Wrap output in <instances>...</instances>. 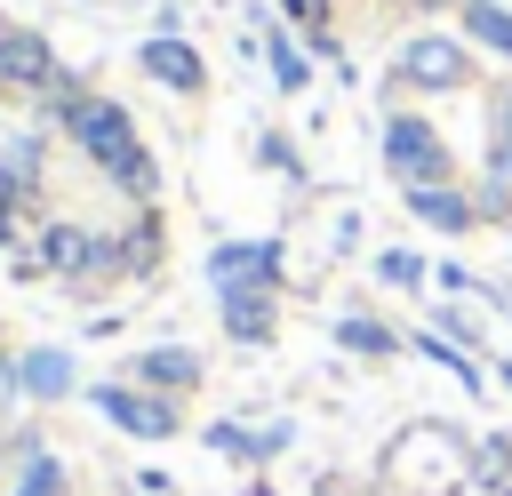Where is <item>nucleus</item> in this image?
<instances>
[{
	"label": "nucleus",
	"mask_w": 512,
	"mask_h": 496,
	"mask_svg": "<svg viewBox=\"0 0 512 496\" xmlns=\"http://www.w3.org/2000/svg\"><path fill=\"white\" fill-rule=\"evenodd\" d=\"M64 128L80 136V152L128 192V200H152L160 192V160L144 152V136H136V120L112 104V96H72V112H64Z\"/></svg>",
	"instance_id": "1"
},
{
	"label": "nucleus",
	"mask_w": 512,
	"mask_h": 496,
	"mask_svg": "<svg viewBox=\"0 0 512 496\" xmlns=\"http://www.w3.org/2000/svg\"><path fill=\"white\" fill-rule=\"evenodd\" d=\"M88 400H96V416L104 424H120L128 440H176L184 432V400H160V392H144V384H88Z\"/></svg>",
	"instance_id": "2"
},
{
	"label": "nucleus",
	"mask_w": 512,
	"mask_h": 496,
	"mask_svg": "<svg viewBox=\"0 0 512 496\" xmlns=\"http://www.w3.org/2000/svg\"><path fill=\"white\" fill-rule=\"evenodd\" d=\"M384 168L400 176V192L448 184V144H440V128L416 120V112H392V120H384Z\"/></svg>",
	"instance_id": "3"
},
{
	"label": "nucleus",
	"mask_w": 512,
	"mask_h": 496,
	"mask_svg": "<svg viewBox=\"0 0 512 496\" xmlns=\"http://www.w3.org/2000/svg\"><path fill=\"white\" fill-rule=\"evenodd\" d=\"M32 264H40V280H96L104 264H120V248H112L104 232H88V224L56 216V224L32 240Z\"/></svg>",
	"instance_id": "4"
},
{
	"label": "nucleus",
	"mask_w": 512,
	"mask_h": 496,
	"mask_svg": "<svg viewBox=\"0 0 512 496\" xmlns=\"http://www.w3.org/2000/svg\"><path fill=\"white\" fill-rule=\"evenodd\" d=\"M400 80H408V88H432V96H456V88L472 80V56H464L448 32H416V40L400 48Z\"/></svg>",
	"instance_id": "5"
},
{
	"label": "nucleus",
	"mask_w": 512,
	"mask_h": 496,
	"mask_svg": "<svg viewBox=\"0 0 512 496\" xmlns=\"http://www.w3.org/2000/svg\"><path fill=\"white\" fill-rule=\"evenodd\" d=\"M208 288H280V240H216Z\"/></svg>",
	"instance_id": "6"
},
{
	"label": "nucleus",
	"mask_w": 512,
	"mask_h": 496,
	"mask_svg": "<svg viewBox=\"0 0 512 496\" xmlns=\"http://www.w3.org/2000/svg\"><path fill=\"white\" fill-rule=\"evenodd\" d=\"M200 376H208V360H200L192 344H152V352L128 360V384H144V392H160V400L200 392Z\"/></svg>",
	"instance_id": "7"
},
{
	"label": "nucleus",
	"mask_w": 512,
	"mask_h": 496,
	"mask_svg": "<svg viewBox=\"0 0 512 496\" xmlns=\"http://www.w3.org/2000/svg\"><path fill=\"white\" fill-rule=\"evenodd\" d=\"M48 80H56V56H48V40H40V32H24V24H0V88L48 96Z\"/></svg>",
	"instance_id": "8"
},
{
	"label": "nucleus",
	"mask_w": 512,
	"mask_h": 496,
	"mask_svg": "<svg viewBox=\"0 0 512 496\" xmlns=\"http://www.w3.org/2000/svg\"><path fill=\"white\" fill-rule=\"evenodd\" d=\"M480 216H512V88L496 96V136L480 152Z\"/></svg>",
	"instance_id": "9"
},
{
	"label": "nucleus",
	"mask_w": 512,
	"mask_h": 496,
	"mask_svg": "<svg viewBox=\"0 0 512 496\" xmlns=\"http://www.w3.org/2000/svg\"><path fill=\"white\" fill-rule=\"evenodd\" d=\"M216 320H224L232 344H272V328H280V288H224V296H216Z\"/></svg>",
	"instance_id": "10"
},
{
	"label": "nucleus",
	"mask_w": 512,
	"mask_h": 496,
	"mask_svg": "<svg viewBox=\"0 0 512 496\" xmlns=\"http://www.w3.org/2000/svg\"><path fill=\"white\" fill-rule=\"evenodd\" d=\"M144 72H152L160 88H176V96H200V88H208L200 48H192V40H176V32H152V40H144Z\"/></svg>",
	"instance_id": "11"
},
{
	"label": "nucleus",
	"mask_w": 512,
	"mask_h": 496,
	"mask_svg": "<svg viewBox=\"0 0 512 496\" xmlns=\"http://www.w3.org/2000/svg\"><path fill=\"white\" fill-rule=\"evenodd\" d=\"M8 384H16L24 400H64V392L80 384V368H72V352H64V344H32V352L8 368Z\"/></svg>",
	"instance_id": "12"
},
{
	"label": "nucleus",
	"mask_w": 512,
	"mask_h": 496,
	"mask_svg": "<svg viewBox=\"0 0 512 496\" xmlns=\"http://www.w3.org/2000/svg\"><path fill=\"white\" fill-rule=\"evenodd\" d=\"M408 216L432 224V232H472V224H480V200L456 192V184H416V192H408Z\"/></svg>",
	"instance_id": "13"
},
{
	"label": "nucleus",
	"mask_w": 512,
	"mask_h": 496,
	"mask_svg": "<svg viewBox=\"0 0 512 496\" xmlns=\"http://www.w3.org/2000/svg\"><path fill=\"white\" fill-rule=\"evenodd\" d=\"M8 448H16V488L8 496H64L72 488V472H64V456L48 440H8Z\"/></svg>",
	"instance_id": "14"
},
{
	"label": "nucleus",
	"mask_w": 512,
	"mask_h": 496,
	"mask_svg": "<svg viewBox=\"0 0 512 496\" xmlns=\"http://www.w3.org/2000/svg\"><path fill=\"white\" fill-rule=\"evenodd\" d=\"M464 480L480 496H512V432H480L472 456H464Z\"/></svg>",
	"instance_id": "15"
},
{
	"label": "nucleus",
	"mask_w": 512,
	"mask_h": 496,
	"mask_svg": "<svg viewBox=\"0 0 512 496\" xmlns=\"http://www.w3.org/2000/svg\"><path fill=\"white\" fill-rule=\"evenodd\" d=\"M336 344L360 352V360H392V352H408V336H392L376 312H344V320H336Z\"/></svg>",
	"instance_id": "16"
},
{
	"label": "nucleus",
	"mask_w": 512,
	"mask_h": 496,
	"mask_svg": "<svg viewBox=\"0 0 512 496\" xmlns=\"http://www.w3.org/2000/svg\"><path fill=\"white\" fill-rule=\"evenodd\" d=\"M464 32L512 64V8H496V0H464Z\"/></svg>",
	"instance_id": "17"
},
{
	"label": "nucleus",
	"mask_w": 512,
	"mask_h": 496,
	"mask_svg": "<svg viewBox=\"0 0 512 496\" xmlns=\"http://www.w3.org/2000/svg\"><path fill=\"white\" fill-rule=\"evenodd\" d=\"M112 248H120V272H136V280H144V272L160 264V216H136Z\"/></svg>",
	"instance_id": "18"
},
{
	"label": "nucleus",
	"mask_w": 512,
	"mask_h": 496,
	"mask_svg": "<svg viewBox=\"0 0 512 496\" xmlns=\"http://www.w3.org/2000/svg\"><path fill=\"white\" fill-rule=\"evenodd\" d=\"M264 56H272V80H280L288 96H296V88L312 80V64H304V48H296L288 32H264Z\"/></svg>",
	"instance_id": "19"
},
{
	"label": "nucleus",
	"mask_w": 512,
	"mask_h": 496,
	"mask_svg": "<svg viewBox=\"0 0 512 496\" xmlns=\"http://www.w3.org/2000/svg\"><path fill=\"white\" fill-rule=\"evenodd\" d=\"M208 448H216L224 464H256V432H248V424H232V416H216V424H208Z\"/></svg>",
	"instance_id": "20"
},
{
	"label": "nucleus",
	"mask_w": 512,
	"mask_h": 496,
	"mask_svg": "<svg viewBox=\"0 0 512 496\" xmlns=\"http://www.w3.org/2000/svg\"><path fill=\"white\" fill-rule=\"evenodd\" d=\"M376 280H384V288H424L432 272H424V256H408V248H384V256H376Z\"/></svg>",
	"instance_id": "21"
},
{
	"label": "nucleus",
	"mask_w": 512,
	"mask_h": 496,
	"mask_svg": "<svg viewBox=\"0 0 512 496\" xmlns=\"http://www.w3.org/2000/svg\"><path fill=\"white\" fill-rule=\"evenodd\" d=\"M16 208H24V176H16L8 160H0V248L16 240Z\"/></svg>",
	"instance_id": "22"
},
{
	"label": "nucleus",
	"mask_w": 512,
	"mask_h": 496,
	"mask_svg": "<svg viewBox=\"0 0 512 496\" xmlns=\"http://www.w3.org/2000/svg\"><path fill=\"white\" fill-rule=\"evenodd\" d=\"M432 320H440V328H432V336H448V344H480V320H472V312H464V304H440V312H432Z\"/></svg>",
	"instance_id": "23"
},
{
	"label": "nucleus",
	"mask_w": 512,
	"mask_h": 496,
	"mask_svg": "<svg viewBox=\"0 0 512 496\" xmlns=\"http://www.w3.org/2000/svg\"><path fill=\"white\" fill-rule=\"evenodd\" d=\"M288 448H296V424H264L256 432V464H280Z\"/></svg>",
	"instance_id": "24"
},
{
	"label": "nucleus",
	"mask_w": 512,
	"mask_h": 496,
	"mask_svg": "<svg viewBox=\"0 0 512 496\" xmlns=\"http://www.w3.org/2000/svg\"><path fill=\"white\" fill-rule=\"evenodd\" d=\"M280 8H288L296 24H328V0H280Z\"/></svg>",
	"instance_id": "25"
},
{
	"label": "nucleus",
	"mask_w": 512,
	"mask_h": 496,
	"mask_svg": "<svg viewBox=\"0 0 512 496\" xmlns=\"http://www.w3.org/2000/svg\"><path fill=\"white\" fill-rule=\"evenodd\" d=\"M496 376H504V392H512V360H504V368H496Z\"/></svg>",
	"instance_id": "26"
},
{
	"label": "nucleus",
	"mask_w": 512,
	"mask_h": 496,
	"mask_svg": "<svg viewBox=\"0 0 512 496\" xmlns=\"http://www.w3.org/2000/svg\"><path fill=\"white\" fill-rule=\"evenodd\" d=\"M320 496H344V488H336V480H320Z\"/></svg>",
	"instance_id": "27"
},
{
	"label": "nucleus",
	"mask_w": 512,
	"mask_h": 496,
	"mask_svg": "<svg viewBox=\"0 0 512 496\" xmlns=\"http://www.w3.org/2000/svg\"><path fill=\"white\" fill-rule=\"evenodd\" d=\"M8 456H16V448H0V464H8Z\"/></svg>",
	"instance_id": "28"
}]
</instances>
